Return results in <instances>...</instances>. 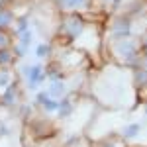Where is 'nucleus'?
<instances>
[{
	"label": "nucleus",
	"instance_id": "obj_2",
	"mask_svg": "<svg viewBox=\"0 0 147 147\" xmlns=\"http://www.w3.org/2000/svg\"><path fill=\"white\" fill-rule=\"evenodd\" d=\"M82 30H84V18L79 16V14H69L67 18L63 20L61 24V34L65 35L67 39H79V35L82 34Z\"/></svg>",
	"mask_w": 147,
	"mask_h": 147
},
{
	"label": "nucleus",
	"instance_id": "obj_3",
	"mask_svg": "<svg viewBox=\"0 0 147 147\" xmlns=\"http://www.w3.org/2000/svg\"><path fill=\"white\" fill-rule=\"evenodd\" d=\"M131 20L129 18H116L110 26V35H112L114 41H118V39H125V37H129L131 35Z\"/></svg>",
	"mask_w": 147,
	"mask_h": 147
},
{
	"label": "nucleus",
	"instance_id": "obj_13",
	"mask_svg": "<svg viewBox=\"0 0 147 147\" xmlns=\"http://www.w3.org/2000/svg\"><path fill=\"white\" fill-rule=\"evenodd\" d=\"M12 57H14V53H12L10 49H0V67L2 65H8L12 61Z\"/></svg>",
	"mask_w": 147,
	"mask_h": 147
},
{
	"label": "nucleus",
	"instance_id": "obj_14",
	"mask_svg": "<svg viewBox=\"0 0 147 147\" xmlns=\"http://www.w3.org/2000/svg\"><path fill=\"white\" fill-rule=\"evenodd\" d=\"M41 106H43V110H45V112H57V108H59V102L53 100V98H47V100L43 102Z\"/></svg>",
	"mask_w": 147,
	"mask_h": 147
},
{
	"label": "nucleus",
	"instance_id": "obj_5",
	"mask_svg": "<svg viewBox=\"0 0 147 147\" xmlns=\"http://www.w3.org/2000/svg\"><path fill=\"white\" fill-rule=\"evenodd\" d=\"M16 98H18V84H16V82H10V84L6 86L4 94H2V98H0V104H4V106H14V104H16Z\"/></svg>",
	"mask_w": 147,
	"mask_h": 147
},
{
	"label": "nucleus",
	"instance_id": "obj_4",
	"mask_svg": "<svg viewBox=\"0 0 147 147\" xmlns=\"http://www.w3.org/2000/svg\"><path fill=\"white\" fill-rule=\"evenodd\" d=\"M22 73L28 77V88L30 90H35L43 80L47 79L45 75V69L41 67V65H32V67H24Z\"/></svg>",
	"mask_w": 147,
	"mask_h": 147
},
{
	"label": "nucleus",
	"instance_id": "obj_17",
	"mask_svg": "<svg viewBox=\"0 0 147 147\" xmlns=\"http://www.w3.org/2000/svg\"><path fill=\"white\" fill-rule=\"evenodd\" d=\"M28 28H30L28 20H20V22H18V26H16V35H20V34H24V32H28Z\"/></svg>",
	"mask_w": 147,
	"mask_h": 147
},
{
	"label": "nucleus",
	"instance_id": "obj_11",
	"mask_svg": "<svg viewBox=\"0 0 147 147\" xmlns=\"http://www.w3.org/2000/svg\"><path fill=\"white\" fill-rule=\"evenodd\" d=\"M12 22H14V14L10 10H0V30L8 28Z\"/></svg>",
	"mask_w": 147,
	"mask_h": 147
},
{
	"label": "nucleus",
	"instance_id": "obj_19",
	"mask_svg": "<svg viewBox=\"0 0 147 147\" xmlns=\"http://www.w3.org/2000/svg\"><path fill=\"white\" fill-rule=\"evenodd\" d=\"M47 98H51V96H49V92H47V90H43V92H39V94L35 96V102H37V104H43Z\"/></svg>",
	"mask_w": 147,
	"mask_h": 147
},
{
	"label": "nucleus",
	"instance_id": "obj_12",
	"mask_svg": "<svg viewBox=\"0 0 147 147\" xmlns=\"http://www.w3.org/2000/svg\"><path fill=\"white\" fill-rule=\"evenodd\" d=\"M136 84L147 86V69H137L136 71Z\"/></svg>",
	"mask_w": 147,
	"mask_h": 147
},
{
	"label": "nucleus",
	"instance_id": "obj_15",
	"mask_svg": "<svg viewBox=\"0 0 147 147\" xmlns=\"http://www.w3.org/2000/svg\"><path fill=\"white\" fill-rule=\"evenodd\" d=\"M10 79H12L10 73L6 69H0V86H8L10 84Z\"/></svg>",
	"mask_w": 147,
	"mask_h": 147
},
{
	"label": "nucleus",
	"instance_id": "obj_21",
	"mask_svg": "<svg viewBox=\"0 0 147 147\" xmlns=\"http://www.w3.org/2000/svg\"><path fill=\"white\" fill-rule=\"evenodd\" d=\"M6 2H8V0H0V10H6V8H4V6H6Z\"/></svg>",
	"mask_w": 147,
	"mask_h": 147
},
{
	"label": "nucleus",
	"instance_id": "obj_22",
	"mask_svg": "<svg viewBox=\"0 0 147 147\" xmlns=\"http://www.w3.org/2000/svg\"><path fill=\"white\" fill-rule=\"evenodd\" d=\"M104 147H118V145H104Z\"/></svg>",
	"mask_w": 147,
	"mask_h": 147
},
{
	"label": "nucleus",
	"instance_id": "obj_18",
	"mask_svg": "<svg viewBox=\"0 0 147 147\" xmlns=\"http://www.w3.org/2000/svg\"><path fill=\"white\" fill-rule=\"evenodd\" d=\"M8 45H10L8 35L4 34V32H0V49H8Z\"/></svg>",
	"mask_w": 147,
	"mask_h": 147
},
{
	"label": "nucleus",
	"instance_id": "obj_20",
	"mask_svg": "<svg viewBox=\"0 0 147 147\" xmlns=\"http://www.w3.org/2000/svg\"><path fill=\"white\" fill-rule=\"evenodd\" d=\"M143 59H145V61H147V41H145V43H143Z\"/></svg>",
	"mask_w": 147,
	"mask_h": 147
},
{
	"label": "nucleus",
	"instance_id": "obj_7",
	"mask_svg": "<svg viewBox=\"0 0 147 147\" xmlns=\"http://www.w3.org/2000/svg\"><path fill=\"white\" fill-rule=\"evenodd\" d=\"M88 4H90V0H59V6L63 8V10H84V8H88Z\"/></svg>",
	"mask_w": 147,
	"mask_h": 147
},
{
	"label": "nucleus",
	"instance_id": "obj_9",
	"mask_svg": "<svg viewBox=\"0 0 147 147\" xmlns=\"http://www.w3.org/2000/svg\"><path fill=\"white\" fill-rule=\"evenodd\" d=\"M73 110H75V104H73V100H71V98H63V100L59 102L57 112H59V116H61V118H69V116L73 114Z\"/></svg>",
	"mask_w": 147,
	"mask_h": 147
},
{
	"label": "nucleus",
	"instance_id": "obj_8",
	"mask_svg": "<svg viewBox=\"0 0 147 147\" xmlns=\"http://www.w3.org/2000/svg\"><path fill=\"white\" fill-rule=\"evenodd\" d=\"M49 96L51 98H63L65 94H67V84L63 82V80H57V82H51L49 84Z\"/></svg>",
	"mask_w": 147,
	"mask_h": 147
},
{
	"label": "nucleus",
	"instance_id": "obj_6",
	"mask_svg": "<svg viewBox=\"0 0 147 147\" xmlns=\"http://www.w3.org/2000/svg\"><path fill=\"white\" fill-rule=\"evenodd\" d=\"M30 43H32V32L28 30V32H24V34H20V39H18V45L14 47V53L18 57H24L26 55V49L30 47Z\"/></svg>",
	"mask_w": 147,
	"mask_h": 147
},
{
	"label": "nucleus",
	"instance_id": "obj_1",
	"mask_svg": "<svg viewBox=\"0 0 147 147\" xmlns=\"http://www.w3.org/2000/svg\"><path fill=\"white\" fill-rule=\"evenodd\" d=\"M114 53L116 57L125 63V65H134L137 61V57H139V49H137V41L134 39H129V37H125V39H118L116 43H114Z\"/></svg>",
	"mask_w": 147,
	"mask_h": 147
},
{
	"label": "nucleus",
	"instance_id": "obj_16",
	"mask_svg": "<svg viewBox=\"0 0 147 147\" xmlns=\"http://www.w3.org/2000/svg\"><path fill=\"white\" fill-rule=\"evenodd\" d=\"M51 53V47L47 45V43H41V45H37V49H35V55L37 57H47Z\"/></svg>",
	"mask_w": 147,
	"mask_h": 147
},
{
	"label": "nucleus",
	"instance_id": "obj_10",
	"mask_svg": "<svg viewBox=\"0 0 147 147\" xmlns=\"http://www.w3.org/2000/svg\"><path fill=\"white\" fill-rule=\"evenodd\" d=\"M139 131H141V124H129V125H125V127H124L122 136H124L125 139H131V137H136Z\"/></svg>",
	"mask_w": 147,
	"mask_h": 147
}]
</instances>
